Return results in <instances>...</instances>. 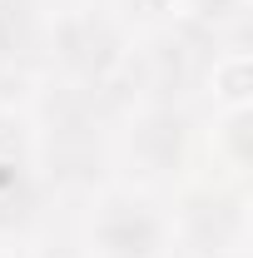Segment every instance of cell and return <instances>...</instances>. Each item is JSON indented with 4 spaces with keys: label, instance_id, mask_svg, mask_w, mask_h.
I'll return each mask as SVG.
<instances>
[{
    "label": "cell",
    "instance_id": "cell-10",
    "mask_svg": "<svg viewBox=\"0 0 253 258\" xmlns=\"http://www.w3.org/2000/svg\"><path fill=\"white\" fill-rule=\"evenodd\" d=\"M124 20H134V15H144V20H169V15H179V0H109Z\"/></svg>",
    "mask_w": 253,
    "mask_h": 258
},
{
    "label": "cell",
    "instance_id": "cell-4",
    "mask_svg": "<svg viewBox=\"0 0 253 258\" xmlns=\"http://www.w3.org/2000/svg\"><path fill=\"white\" fill-rule=\"evenodd\" d=\"M85 258H164L169 214L134 184H104L85 199Z\"/></svg>",
    "mask_w": 253,
    "mask_h": 258
},
{
    "label": "cell",
    "instance_id": "cell-9",
    "mask_svg": "<svg viewBox=\"0 0 253 258\" xmlns=\"http://www.w3.org/2000/svg\"><path fill=\"white\" fill-rule=\"evenodd\" d=\"M248 5L253 0H179V15H189L219 35H238L248 20Z\"/></svg>",
    "mask_w": 253,
    "mask_h": 258
},
{
    "label": "cell",
    "instance_id": "cell-7",
    "mask_svg": "<svg viewBox=\"0 0 253 258\" xmlns=\"http://www.w3.org/2000/svg\"><path fill=\"white\" fill-rule=\"evenodd\" d=\"M45 199H50V194H45L30 154H25V139L0 144V238L30 233V228L40 224Z\"/></svg>",
    "mask_w": 253,
    "mask_h": 258
},
{
    "label": "cell",
    "instance_id": "cell-6",
    "mask_svg": "<svg viewBox=\"0 0 253 258\" xmlns=\"http://www.w3.org/2000/svg\"><path fill=\"white\" fill-rule=\"evenodd\" d=\"M169 238H174V248L199 258H243V248H248L243 189H228V184L189 189L169 214Z\"/></svg>",
    "mask_w": 253,
    "mask_h": 258
},
{
    "label": "cell",
    "instance_id": "cell-11",
    "mask_svg": "<svg viewBox=\"0 0 253 258\" xmlns=\"http://www.w3.org/2000/svg\"><path fill=\"white\" fill-rule=\"evenodd\" d=\"M164 258H199V253H184V248H169Z\"/></svg>",
    "mask_w": 253,
    "mask_h": 258
},
{
    "label": "cell",
    "instance_id": "cell-12",
    "mask_svg": "<svg viewBox=\"0 0 253 258\" xmlns=\"http://www.w3.org/2000/svg\"><path fill=\"white\" fill-rule=\"evenodd\" d=\"M0 253H5V238H0Z\"/></svg>",
    "mask_w": 253,
    "mask_h": 258
},
{
    "label": "cell",
    "instance_id": "cell-5",
    "mask_svg": "<svg viewBox=\"0 0 253 258\" xmlns=\"http://www.w3.org/2000/svg\"><path fill=\"white\" fill-rule=\"evenodd\" d=\"M194 114L189 104H134L114 124V159L139 184H174L194 159Z\"/></svg>",
    "mask_w": 253,
    "mask_h": 258
},
{
    "label": "cell",
    "instance_id": "cell-2",
    "mask_svg": "<svg viewBox=\"0 0 253 258\" xmlns=\"http://www.w3.org/2000/svg\"><path fill=\"white\" fill-rule=\"evenodd\" d=\"M129 50H134L129 20L109 0H85V5L50 10L45 80H60V85H75V90H99L104 80H114L124 70Z\"/></svg>",
    "mask_w": 253,
    "mask_h": 258
},
{
    "label": "cell",
    "instance_id": "cell-1",
    "mask_svg": "<svg viewBox=\"0 0 253 258\" xmlns=\"http://www.w3.org/2000/svg\"><path fill=\"white\" fill-rule=\"evenodd\" d=\"M25 154L45 194L90 199L109 184L114 164V119L99 109L90 90H75L60 80H40L25 109Z\"/></svg>",
    "mask_w": 253,
    "mask_h": 258
},
{
    "label": "cell",
    "instance_id": "cell-8",
    "mask_svg": "<svg viewBox=\"0 0 253 258\" xmlns=\"http://www.w3.org/2000/svg\"><path fill=\"white\" fill-rule=\"evenodd\" d=\"M248 104H228V109H214V154H219L233 174L248 169Z\"/></svg>",
    "mask_w": 253,
    "mask_h": 258
},
{
    "label": "cell",
    "instance_id": "cell-3",
    "mask_svg": "<svg viewBox=\"0 0 253 258\" xmlns=\"http://www.w3.org/2000/svg\"><path fill=\"white\" fill-rule=\"evenodd\" d=\"M228 35L199 25L189 15H169L144 35V45L129 50V70L139 85V104H189L194 95H204L209 70L219 60Z\"/></svg>",
    "mask_w": 253,
    "mask_h": 258
}]
</instances>
